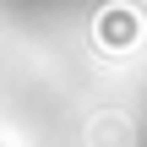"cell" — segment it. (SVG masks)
<instances>
[{"mask_svg":"<svg viewBox=\"0 0 147 147\" xmlns=\"http://www.w3.org/2000/svg\"><path fill=\"white\" fill-rule=\"evenodd\" d=\"M5 5H16V11H38V16H44V11H60L65 0H5Z\"/></svg>","mask_w":147,"mask_h":147,"instance_id":"obj_1","label":"cell"}]
</instances>
